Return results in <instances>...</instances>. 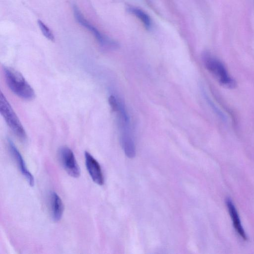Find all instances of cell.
Segmentation results:
<instances>
[{
    "label": "cell",
    "instance_id": "6da1fadb",
    "mask_svg": "<svg viewBox=\"0 0 254 254\" xmlns=\"http://www.w3.org/2000/svg\"><path fill=\"white\" fill-rule=\"evenodd\" d=\"M109 105L117 115L120 140L125 153L130 154L135 151V146L132 136L129 123V118L124 104L114 95L109 98Z\"/></svg>",
    "mask_w": 254,
    "mask_h": 254
},
{
    "label": "cell",
    "instance_id": "7a4b0ae2",
    "mask_svg": "<svg viewBox=\"0 0 254 254\" xmlns=\"http://www.w3.org/2000/svg\"><path fill=\"white\" fill-rule=\"evenodd\" d=\"M3 71L7 85L14 94L26 100L35 98L33 89L20 73L7 66L3 67Z\"/></svg>",
    "mask_w": 254,
    "mask_h": 254
},
{
    "label": "cell",
    "instance_id": "3957f363",
    "mask_svg": "<svg viewBox=\"0 0 254 254\" xmlns=\"http://www.w3.org/2000/svg\"><path fill=\"white\" fill-rule=\"evenodd\" d=\"M203 59L206 68L221 85L228 88L235 87V81L219 59L208 53L204 55Z\"/></svg>",
    "mask_w": 254,
    "mask_h": 254
},
{
    "label": "cell",
    "instance_id": "277c9868",
    "mask_svg": "<svg viewBox=\"0 0 254 254\" xmlns=\"http://www.w3.org/2000/svg\"><path fill=\"white\" fill-rule=\"evenodd\" d=\"M0 113L13 133L21 141H25L27 137L25 129L11 105L1 91Z\"/></svg>",
    "mask_w": 254,
    "mask_h": 254
},
{
    "label": "cell",
    "instance_id": "5b68a950",
    "mask_svg": "<svg viewBox=\"0 0 254 254\" xmlns=\"http://www.w3.org/2000/svg\"><path fill=\"white\" fill-rule=\"evenodd\" d=\"M72 8L74 15L76 21L80 25L90 31L100 45L111 49H117L119 47V44L116 41L101 33L96 27L90 24L84 17L76 5L73 4Z\"/></svg>",
    "mask_w": 254,
    "mask_h": 254
},
{
    "label": "cell",
    "instance_id": "8992f818",
    "mask_svg": "<svg viewBox=\"0 0 254 254\" xmlns=\"http://www.w3.org/2000/svg\"><path fill=\"white\" fill-rule=\"evenodd\" d=\"M58 158L65 171L71 177L78 178L80 169L72 151L67 146L61 147L58 151Z\"/></svg>",
    "mask_w": 254,
    "mask_h": 254
},
{
    "label": "cell",
    "instance_id": "52a82bcc",
    "mask_svg": "<svg viewBox=\"0 0 254 254\" xmlns=\"http://www.w3.org/2000/svg\"><path fill=\"white\" fill-rule=\"evenodd\" d=\"M7 145L10 153L12 156L17 167L22 176L29 185L33 187L34 185V178L32 174L27 169L25 162L21 154L17 149L13 141L10 139H7Z\"/></svg>",
    "mask_w": 254,
    "mask_h": 254
},
{
    "label": "cell",
    "instance_id": "ba28073f",
    "mask_svg": "<svg viewBox=\"0 0 254 254\" xmlns=\"http://www.w3.org/2000/svg\"><path fill=\"white\" fill-rule=\"evenodd\" d=\"M85 165L87 170L93 180L98 185L104 184V177L100 164L92 155L87 151L84 153Z\"/></svg>",
    "mask_w": 254,
    "mask_h": 254
},
{
    "label": "cell",
    "instance_id": "9c48e42d",
    "mask_svg": "<svg viewBox=\"0 0 254 254\" xmlns=\"http://www.w3.org/2000/svg\"><path fill=\"white\" fill-rule=\"evenodd\" d=\"M49 201L51 217L54 221L58 222L62 218L64 211L63 201L57 192L51 191Z\"/></svg>",
    "mask_w": 254,
    "mask_h": 254
},
{
    "label": "cell",
    "instance_id": "30bf717a",
    "mask_svg": "<svg viewBox=\"0 0 254 254\" xmlns=\"http://www.w3.org/2000/svg\"><path fill=\"white\" fill-rule=\"evenodd\" d=\"M226 204L236 231L243 240H247V234L241 224L239 214L233 201L229 198H227L226 199Z\"/></svg>",
    "mask_w": 254,
    "mask_h": 254
},
{
    "label": "cell",
    "instance_id": "8fae6325",
    "mask_svg": "<svg viewBox=\"0 0 254 254\" xmlns=\"http://www.w3.org/2000/svg\"><path fill=\"white\" fill-rule=\"evenodd\" d=\"M128 11L137 17L147 30L152 27V21L150 16L142 9L134 6H129Z\"/></svg>",
    "mask_w": 254,
    "mask_h": 254
},
{
    "label": "cell",
    "instance_id": "7c38bea8",
    "mask_svg": "<svg viewBox=\"0 0 254 254\" xmlns=\"http://www.w3.org/2000/svg\"><path fill=\"white\" fill-rule=\"evenodd\" d=\"M38 24L44 36L50 41H54V36L50 29L40 20H38Z\"/></svg>",
    "mask_w": 254,
    "mask_h": 254
}]
</instances>
